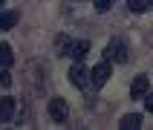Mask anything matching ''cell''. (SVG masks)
<instances>
[{
  "label": "cell",
  "instance_id": "cell-5",
  "mask_svg": "<svg viewBox=\"0 0 153 130\" xmlns=\"http://www.w3.org/2000/svg\"><path fill=\"white\" fill-rule=\"evenodd\" d=\"M17 116V101L12 95H3L0 98V121H12Z\"/></svg>",
  "mask_w": 153,
  "mask_h": 130
},
{
  "label": "cell",
  "instance_id": "cell-2",
  "mask_svg": "<svg viewBox=\"0 0 153 130\" xmlns=\"http://www.w3.org/2000/svg\"><path fill=\"white\" fill-rule=\"evenodd\" d=\"M110 75H113V61H107V58L90 69V78H93V87H95V90L107 84V81H110Z\"/></svg>",
  "mask_w": 153,
  "mask_h": 130
},
{
  "label": "cell",
  "instance_id": "cell-3",
  "mask_svg": "<svg viewBox=\"0 0 153 130\" xmlns=\"http://www.w3.org/2000/svg\"><path fill=\"white\" fill-rule=\"evenodd\" d=\"M69 81L78 87V90H90L93 87V78H90V69L81 64V61H75V67L69 69Z\"/></svg>",
  "mask_w": 153,
  "mask_h": 130
},
{
  "label": "cell",
  "instance_id": "cell-14",
  "mask_svg": "<svg viewBox=\"0 0 153 130\" xmlns=\"http://www.w3.org/2000/svg\"><path fill=\"white\" fill-rule=\"evenodd\" d=\"M6 87H12V75H9V67H3V72H0V90H6Z\"/></svg>",
  "mask_w": 153,
  "mask_h": 130
},
{
  "label": "cell",
  "instance_id": "cell-1",
  "mask_svg": "<svg viewBox=\"0 0 153 130\" xmlns=\"http://www.w3.org/2000/svg\"><path fill=\"white\" fill-rule=\"evenodd\" d=\"M104 58L113 61V64H127V58H130L127 43L121 41V38H110V41H107V46H104Z\"/></svg>",
  "mask_w": 153,
  "mask_h": 130
},
{
  "label": "cell",
  "instance_id": "cell-16",
  "mask_svg": "<svg viewBox=\"0 0 153 130\" xmlns=\"http://www.w3.org/2000/svg\"><path fill=\"white\" fill-rule=\"evenodd\" d=\"M0 9H3V0H0Z\"/></svg>",
  "mask_w": 153,
  "mask_h": 130
},
{
  "label": "cell",
  "instance_id": "cell-10",
  "mask_svg": "<svg viewBox=\"0 0 153 130\" xmlns=\"http://www.w3.org/2000/svg\"><path fill=\"white\" fill-rule=\"evenodd\" d=\"M69 49H72V38L69 35H58L55 38V52L58 55H69Z\"/></svg>",
  "mask_w": 153,
  "mask_h": 130
},
{
  "label": "cell",
  "instance_id": "cell-7",
  "mask_svg": "<svg viewBox=\"0 0 153 130\" xmlns=\"http://www.w3.org/2000/svg\"><path fill=\"white\" fill-rule=\"evenodd\" d=\"M20 20L15 9H0V32H9V29H15V23Z\"/></svg>",
  "mask_w": 153,
  "mask_h": 130
},
{
  "label": "cell",
  "instance_id": "cell-9",
  "mask_svg": "<svg viewBox=\"0 0 153 130\" xmlns=\"http://www.w3.org/2000/svg\"><path fill=\"white\" fill-rule=\"evenodd\" d=\"M90 52V41H72V49H69V58L84 61V55Z\"/></svg>",
  "mask_w": 153,
  "mask_h": 130
},
{
  "label": "cell",
  "instance_id": "cell-8",
  "mask_svg": "<svg viewBox=\"0 0 153 130\" xmlns=\"http://www.w3.org/2000/svg\"><path fill=\"white\" fill-rule=\"evenodd\" d=\"M119 127L121 130H139V127H142V116H139V113H127V116H121Z\"/></svg>",
  "mask_w": 153,
  "mask_h": 130
},
{
  "label": "cell",
  "instance_id": "cell-13",
  "mask_svg": "<svg viewBox=\"0 0 153 130\" xmlns=\"http://www.w3.org/2000/svg\"><path fill=\"white\" fill-rule=\"evenodd\" d=\"M93 6H95V12L104 15V12H110V9L116 6V0H93Z\"/></svg>",
  "mask_w": 153,
  "mask_h": 130
},
{
  "label": "cell",
  "instance_id": "cell-4",
  "mask_svg": "<svg viewBox=\"0 0 153 130\" xmlns=\"http://www.w3.org/2000/svg\"><path fill=\"white\" fill-rule=\"evenodd\" d=\"M49 119L58 121V124H64V121L69 119V104L64 101V98H52L49 101Z\"/></svg>",
  "mask_w": 153,
  "mask_h": 130
},
{
  "label": "cell",
  "instance_id": "cell-11",
  "mask_svg": "<svg viewBox=\"0 0 153 130\" xmlns=\"http://www.w3.org/2000/svg\"><path fill=\"white\" fill-rule=\"evenodd\" d=\"M15 64V52L9 43H0V67H12Z\"/></svg>",
  "mask_w": 153,
  "mask_h": 130
},
{
  "label": "cell",
  "instance_id": "cell-15",
  "mask_svg": "<svg viewBox=\"0 0 153 130\" xmlns=\"http://www.w3.org/2000/svg\"><path fill=\"white\" fill-rule=\"evenodd\" d=\"M145 110L153 113V90H147V93H145Z\"/></svg>",
  "mask_w": 153,
  "mask_h": 130
},
{
  "label": "cell",
  "instance_id": "cell-6",
  "mask_svg": "<svg viewBox=\"0 0 153 130\" xmlns=\"http://www.w3.org/2000/svg\"><path fill=\"white\" fill-rule=\"evenodd\" d=\"M147 90H150V78L147 75H136L133 78V84H130V95H133V98H145Z\"/></svg>",
  "mask_w": 153,
  "mask_h": 130
},
{
  "label": "cell",
  "instance_id": "cell-12",
  "mask_svg": "<svg viewBox=\"0 0 153 130\" xmlns=\"http://www.w3.org/2000/svg\"><path fill=\"white\" fill-rule=\"evenodd\" d=\"M150 6H153L150 0H127V9H130V12H136V15H145Z\"/></svg>",
  "mask_w": 153,
  "mask_h": 130
},
{
  "label": "cell",
  "instance_id": "cell-17",
  "mask_svg": "<svg viewBox=\"0 0 153 130\" xmlns=\"http://www.w3.org/2000/svg\"><path fill=\"white\" fill-rule=\"evenodd\" d=\"M150 3H153V0H150Z\"/></svg>",
  "mask_w": 153,
  "mask_h": 130
}]
</instances>
